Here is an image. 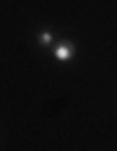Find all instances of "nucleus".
Segmentation results:
<instances>
[{
	"mask_svg": "<svg viewBox=\"0 0 117 151\" xmlns=\"http://www.w3.org/2000/svg\"><path fill=\"white\" fill-rule=\"evenodd\" d=\"M52 55H55L57 63H68V60H73V55H75V45L73 42H57Z\"/></svg>",
	"mask_w": 117,
	"mask_h": 151,
	"instance_id": "nucleus-1",
	"label": "nucleus"
},
{
	"mask_svg": "<svg viewBox=\"0 0 117 151\" xmlns=\"http://www.w3.org/2000/svg\"><path fill=\"white\" fill-rule=\"evenodd\" d=\"M52 39H55V37H52V31H39V45H52Z\"/></svg>",
	"mask_w": 117,
	"mask_h": 151,
	"instance_id": "nucleus-2",
	"label": "nucleus"
}]
</instances>
